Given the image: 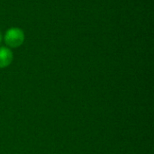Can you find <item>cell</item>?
Wrapping results in <instances>:
<instances>
[{"label":"cell","instance_id":"7a4b0ae2","mask_svg":"<svg viewBox=\"0 0 154 154\" xmlns=\"http://www.w3.org/2000/svg\"><path fill=\"white\" fill-rule=\"evenodd\" d=\"M13 53L6 47H0V68H5L12 62Z\"/></svg>","mask_w":154,"mask_h":154},{"label":"cell","instance_id":"3957f363","mask_svg":"<svg viewBox=\"0 0 154 154\" xmlns=\"http://www.w3.org/2000/svg\"><path fill=\"white\" fill-rule=\"evenodd\" d=\"M1 41H2V35H1V33H0V42H1Z\"/></svg>","mask_w":154,"mask_h":154},{"label":"cell","instance_id":"6da1fadb","mask_svg":"<svg viewBox=\"0 0 154 154\" xmlns=\"http://www.w3.org/2000/svg\"><path fill=\"white\" fill-rule=\"evenodd\" d=\"M24 40L23 32L18 28H12L8 30L5 35V42L7 46L11 48L19 47Z\"/></svg>","mask_w":154,"mask_h":154}]
</instances>
